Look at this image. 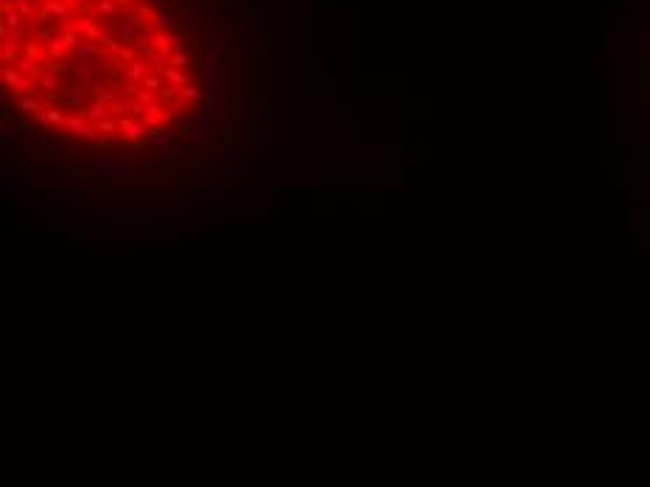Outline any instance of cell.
Wrapping results in <instances>:
<instances>
[{"label": "cell", "mask_w": 650, "mask_h": 487, "mask_svg": "<svg viewBox=\"0 0 650 487\" xmlns=\"http://www.w3.org/2000/svg\"><path fill=\"white\" fill-rule=\"evenodd\" d=\"M146 126H149L146 120H129V118L120 120V129H124V135H127V138H140V135L146 132Z\"/></svg>", "instance_id": "cell-1"}, {"label": "cell", "mask_w": 650, "mask_h": 487, "mask_svg": "<svg viewBox=\"0 0 650 487\" xmlns=\"http://www.w3.org/2000/svg\"><path fill=\"white\" fill-rule=\"evenodd\" d=\"M3 78H6V84H12V87H23V90H28V81H25V78H20V76H17V70H14L12 65H6V70H3Z\"/></svg>", "instance_id": "cell-3"}, {"label": "cell", "mask_w": 650, "mask_h": 487, "mask_svg": "<svg viewBox=\"0 0 650 487\" xmlns=\"http://www.w3.org/2000/svg\"><path fill=\"white\" fill-rule=\"evenodd\" d=\"M96 98H98V101H112L115 90H109V87H104V90H101V87H96Z\"/></svg>", "instance_id": "cell-13"}, {"label": "cell", "mask_w": 650, "mask_h": 487, "mask_svg": "<svg viewBox=\"0 0 650 487\" xmlns=\"http://www.w3.org/2000/svg\"><path fill=\"white\" fill-rule=\"evenodd\" d=\"M45 9H48L51 14H56V17H62V20L70 17V9H67L65 3H59V0H56V3H54V0H48V3H45Z\"/></svg>", "instance_id": "cell-5"}, {"label": "cell", "mask_w": 650, "mask_h": 487, "mask_svg": "<svg viewBox=\"0 0 650 487\" xmlns=\"http://www.w3.org/2000/svg\"><path fill=\"white\" fill-rule=\"evenodd\" d=\"M65 98H67V101H70V104H73V107H78V104H82V101H85V90H78V87H76V84H73V87H70V90H65Z\"/></svg>", "instance_id": "cell-8"}, {"label": "cell", "mask_w": 650, "mask_h": 487, "mask_svg": "<svg viewBox=\"0 0 650 487\" xmlns=\"http://www.w3.org/2000/svg\"><path fill=\"white\" fill-rule=\"evenodd\" d=\"M65 123H67V129H70L73 135H78V138H87V140H93V138H96V135H93V129L87 126L85 120H78V118H67Z\"/></svg>", "instance_id": "cell-2"}, {"label": "cell", "mask_w": 650, "mask_h": 487, "mask_svg": "<svg viewBox=\"0 0 650 487\" xmlns=\"http://www.w3.org/2000/svg\"><path fill=\"white\" fill-rule=\"evenodd\" d=\"M14 54H17V45H14V42H9V39H6V42H3V62H6V65H9V62L14 59Z\"/></svg>", "instance_id": "cell-12"}, {"label": "cell", "mask_w": 650, "mask_h": 487, "mask_svg": "<svg viewBox=\"0 0 650 487\" xmlns=\"http://www.w3.org/2000/svg\"><path fill=\"white\" fill-rule=\"evenodd\" d=\"M143 90H151V93H157V90H160V78H157V76H149V78H143Z\"/></svg>", "instance_id": "cell-14"}, {"label": "cell", "mask_w": 650, "mask_h": 487, "mask_svg": "<svg viewBox=\"0 0 650 487\" xmlns=\"http://www.w3.org/2000/svg\"><path fill=\"white\" fill-rule=\"evenodd\" d=\"M48 118L54 120V123H62V112H59V109H51V112H48Z\"/></svg>", "instance_id": "cell-19"}, {"label": "cell", "mask_w": 650, "mask_h": 487, "mask_svg": "<svg viewBox=\"0 0 650 487\" xmlns=\"http://www.w3.org/2000/svg\"><path fill=\"white\" fill-rule=\"evenodd\" d=\"M107 104L104 101H96V104H90V107H87V112H85V118H90V120H98V118H104V115H107Z\"/></svg>", "instance_id": "cell-4"}, {"label": "cell", "mask_w": 650, "mask_h": 487, "mask_svg": "<svg viewBox=\"0 0 650 487\" xmlns=\"http://www.w3.org/2000/svg\"><path fill=\"white\" fill-rule=\"evenodd\" d=\"M25 54H28V56H36V54H39V48H36V45H25Z\"/></svg>", "instance_id": "cell-22"}, {"label": "cell", "mask_w": 650, "mask_h": 487, "mask_svg": "<svg viewBox=\"0 0 650 487\" xmlns=\"http://www.w3.org/2000/svg\"><path fill=\"white\" fill-rule=\"evenodd\" d=\"M171 20H174V12L171 9H166V12H160L154 17V23H157V28H166V25H171Z\"/></svg>", "instance_id": "cell-9"}, {"label": "cell", "mask_w": 650, "mask_h": 487, "mask_svg": "<svg viewBox=\"0 0 650 487\" xmlns=\"http://www.w3.org/2000/svg\"><path fill=\"white\" fill-rule=\"evenodd\" d=\"M115 3H118V6H129V3H132V0H115Z\"/></svg>", "instance_id": "cell-23"}, {"label": "cell", "mask_w": 650, "mask_h": 487, "mask_svg": "<svg viewBox=\"0 0 650 487\" xmlns=\"http://www.w3.org/2000/svg\"><path fill=\"white\" fill-rule=\"evenodd\" d=\"M199 96H202L199 87H182V98H185V101H196Z\"/></svg>", "instance_id": "cell-15"}, {"label": "cell", "mask_w": 650, "mask_h": 487, "mask_svg": "<svg viewBox=\"0 0 650 487\" xmlns=\"http://www.w3.org/2000/svg\"><path fill=\"white\" fill-rule=\"evenodd\" d=\"M138 98H140V104H146V107H157V93H151V90H140Z\"/></svg>", "instance_id": "cell-10"}, {"label": "cell", "mask_w": 650, "mask_h": 487, "mask_svg": "<svg viewBox=\"0 0 650 487\" xmlns=\"http://www.w3.org/2000/svg\"><path fill=\"white\" fill-rule=\"evenodd\" d=\"M98 129H104V132H112L115 123H109V120H104V123H98Z\"/></svg>", "instance_id": "cell-21"}, {"label": "cell", "mask_w": 650, "mask_h": 487, "mask_svg": "<svg viewBox=\"0 0 650 487\" xmlns=\"http://www.w3.org/2000/svg\"><path fill=\"white\" fill-rule=\"evenodd\" d=\"M160 120H169V115H162L160 107H146V123H149V126H154Z\"/></svg>", "instance_id": "cell-7"}, {"label": "cell", "mask_w": 650, "mask_h": 487, "mask_svg": "<svg viewBox=\"0 0 650 487\" xmlns=\"http://www.w3.org/2000/svg\"><path fill=\"white\" fill-rule=\"evenodd\" d=\"M17 70L20 73H25V76H39V65H36V62H31V59H20L17 62Z\"/></svg>", "instance_id": "cell-6"}, {"label": "cell", "mask_w": 650, "mask_h": 487, "mask_svg": "<svg viewBox=\"0 0 650 487\" xmlns=\"http://www.w3.org/2000/svg\"><path fill=\"white\" fill-rule=\"evenodd\" d=\"M36 120H39V123H45V120H51V118H48V112H45V109H36Z\"/></svg>", "instance_id": "cell-20"}, {"label": "cell", "mask_w": 650, "mask_h": 487, "mask_svg": "<svg viewBox=\"0 0 650 487\" xmlns=\"http://www.w3.org/2000/svg\"><path fill=\"white\" fill-rule=\"evenodd\" d=\"M98 14H107V17H115V6L109 3V0H101L98 3Z\"/></svg>", "instance_id": "cell-16"}, {"label": "cell", "mask_w": 650, "mask_h": 487, "mask_svg": "<svg viewBox=\"0 0 650 487\" xmlns=\"http://www.w3.org/2000/svg\"><path fill=\"white\" fill-rule=\"evenodd\" d=\"M171 62H174L177 67H188V56L185 54H174V56H171Z\"/></svg>", "instance_id": "cell-18"}, {"label": "cell", "mask_w": 650, "mask_h": 487, "mask_svg": "<svg viewBox=\"0 0 650 487\" xmlns=\"http://www.w3.org/2000/svg\"><path fill=\"white\" fill-rule=\"evenodd\" d=\"M166 78H169V81H174V84H185V81H188L182 73H174V70H166Z\"/></svg>", "instance_id": "cell-17"}, {"label": "cell", "mask_w": 650, "mask_h": 487, "mask_svg": "<svg viewBox=\"0 0 650 487\" xmlns=\"http://www.w3.org/2000/svg\"><path fill=\"white\" fill-rule=\"evenodd\" d=\"M39 87H43L45 93H54V90H59V78H56V76H45L43 81H39Z\"/></svg>", "instance_id": "cell-11"}]
</instances>
